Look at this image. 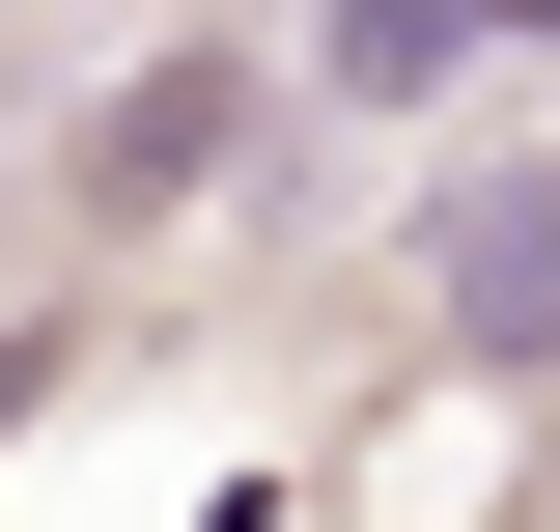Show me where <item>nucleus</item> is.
I'll return each instance as SVG.
<instances>
[{
	"instance_id": "nucleus-2",
	"label": "nucleus",
	"mask_w": 560,
	"mask_h": 532,
	"mask_svg": "<svg viewBox=\"0 0 560 532\" xmlns=\"http://www.w3.org/2000/svg\"><path fill=\"white\" fill-rule=\"evenodd\" d=\"M420 336L448 365H560V169H477L420 224Z\"/></svg>"
},
{
	"instance_id": "nucleus-4",
	"label": "nucleus",
	"mask_w": 560,
	"mask_h": 532,
	"mask_svg": "<svg viewBox=\"0 0 560 532\" xmlns=\"http://www.w3.org/2000/svg\"><path fill=\"white\" fill-rule=\"evenodd\" d=\"M504 28H560V0H504Z\"/></svg>"
},
{
	"instance_id": "nucleus-3",
	"label": "nucleus",
	"mask_w": 560,
	"mask_h": 532,
	"mask_svg": "<svg viewBox=\"0 0 560 532\" xmlns=\"http://www.w3.org/2000/svg\"><path fill=\"white\" fill-rule=\"evenodd\" d=\"M308 57H337V113H420V84L504 57V0H308Z\"/></svg>"
},
{
	"instance_id": "nucleus-1",
	"label": "nucleus",
	"mask_w": 560,
	"mask_h": 532,
	"mask_svg": "<svg viewBox=\"0 0 560 532\" xmlns=\"http://www.w3.org/2000/svg\"><path fill=\"white\" fill-rule=\"evenodd\" d=\"M224 169H253V57H224V28H197V57H140L113 113H84V224H197Z\"/></svg>"
}]
</instances>
